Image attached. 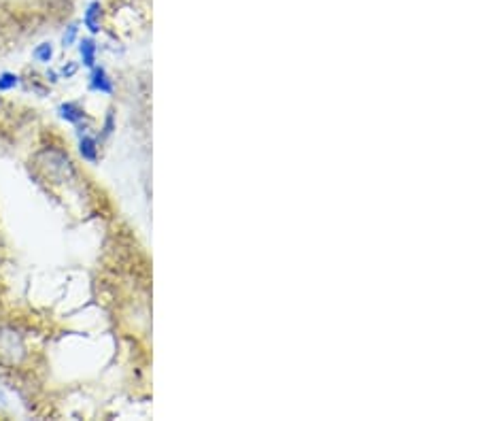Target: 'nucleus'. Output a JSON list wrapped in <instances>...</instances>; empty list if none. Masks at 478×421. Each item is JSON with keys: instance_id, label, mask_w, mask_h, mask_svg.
<instances>
[{"instance_id": "obj_3", "label": "nucleus", "mask_w": 478, "mask_h": 421, "mask_svg": "<svg viewBox=\"0 0 478 421\" xmlns=\"http://www.w3.org/2000/svg\"><path fill=\"white\" fill-rule=\"evenodd\" d=\"M79 151H81L83 160L96 162L98 160V143H96V138L90 136V134H83L79 138Z\"/></svg>"}, {"instance_id": "obj_1", "label": "nucleus", "mask_w": 478, "mask_h": 421, "mask_svg": "<svg viewBox=\"0 0 478 421\" xmlns=\"http://www.w3.org/2000/svg\"><path fill=\"white\" fill-rule=\"evenodd\" d=\"M45 158H47V164H43V168H45L47 177L66 179L68 175H73V164L68 156H64L62 151H47Z\"/></svg>"}, {"instance_id": "obj_10", "label": "nucleus", "mask_w": 478, "mask_h": 421, "mask_svg": "<svg viewBox=\"0 0 478 421\" xmlns=\"http://www.w3.org/2000/svg\"><path fill=\"white\" fill-rule=\"evenodd\" d=\"M75 71H77V66H75V64H70L68 68L64 66V71H62V73H64L66 77H70V75H75Z\"/></svg>"}, {"instance_id": "obj_8", "label": "nucleus", "mask_w": 478, "mask_h": 421, "mask_svg": "<svg viewBox=\"0 0 478 421\" xmlns=\"http://www.w3.org/2000/svg\"><path fill=\"white\" fill-rule=\"evenodd\" d=\"M19 86V77L13 73H3L0 75V92H9Z\"/></svg>"}, {"instance_id": "obj_5", "label": "nucleus", "mask_w": 478, "mask_h": 421, "mask_svg": "<svg viewBox=\"0 0 478 421\" xmlns=\"http://www.w3.org/2000/svg\"><path fill=\"white\" fill-rule=\"evenodd\" d=\"M58 111H60V118L66 120V122H70V124H79L83 118H86L83 109L79 104H75V102H64V104H60Z\"/></svg>"}, {"instance_id": "obj_6", "label": "nucleus", "mask_w": 478, "mask_h": 421, "mask_svg": "<svg viewBox=\"0 0 478 421\" xmlns=\"http://www.w3.org/2000/svg\"><path fill=\"white\" fill-rule=\"evenodd\" d=\"M79 51H81L83 64H86L88 68H94V64H96V43L92 39H83L79 43Z\"/></svg>"}, {"instance_id": "obj_7", "label": "nucleus", "mask_w": 478, "mask_h": 421, "mask_svg": "<svg viewBox=\"0 0 478 421\" xmlns=\"http://www.w3.org/2000/svg\"><path fill=\"white\" fill-rule=\"evenodd\" d=\"M32 55H35V60H37V62H41V64H49L51 55H53V45H51V43H41V45L32 51Z\"/></svg>"}, {"instance_id": "obj_4", "label": "nucleus", "mask_w": 478, "mask_h": 421, "mask_svg": "<svg viewBox=\"0 0 478 421\" xmlns=\"http://www.w3.org/2000/svg\"><path fill=\"white\" fill-rule=\"evenodd\" d=\"M100 15H102L100 3H90L86 15H83V24H86V28H88L92 35H96L100 30Z\"/></svg>"}, {"instance_id": "obj_2", "label": "nucleus", "mask_w": 478, "mask_h": 421, "mask_svg": "<svg viewBox=\"0 0 478 421\" xmlns=\"http://www.w3.org/2000/svg\"><path fill=\"white\" fill-rule=\"evenodd\" d=\"M92 90L102 94H113V79L106 75L104 68H94L92 73Z\"/></svg>"}, {"instance_id": "obj_9", "label": "nucleus", "mask_w": 478, "mask_h": 421, "mask_svg": "<svg viewBox=\"0 0 478 421\" xmlns=\"http://www.w3.org/2000/svg\"><path fill=\"white\" fill-rule=\"evenodd\" d=\"M75 39H77V26L73 24V26H68V30H66L64 37H62V45H64V47H70V45L75 43Z\"/></svg>"}]
</instances>
